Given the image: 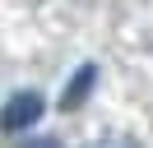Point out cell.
<instances>
[{
	"mask_svg": "<svg viewBox=\"0 0 153 148\" xmlns=\"http://www.w3.org/2000/svg\"><path fill=\"white\" fill-rule=\"evenodd\" d=\"M37 116H42V92H14L10 107H5V130L19 134V130H28Z\"/></svg>",
	"mask_w": 153,
	"mask_h": 148,
	"instance_id": "cell-1",
	"label": "cell"
},
{
	"mask_svg": "<svg viewBox=\"0 0 153 148\" xmlns=\"http://www.w3.org/2000/svg\"><path fill=\"white\" fill-rule=\"evenodd\" d=\"M97 83V65H79V74L65 83V97H60V111H74V107H84V97H88V88Z\"/></svg>",
	"mask_w": 153,
	"mask_h": 148,
	"instance_id": "cell-2",
	"label": "cell"
},
{
	"mask_svg": "<svg viewBox=\"0 0 153 148\" xmlns=\"http://www.w3.org/2000/svg\"><path fill=\"white\" fill-rule=\"evenodd\" d=\"M14 148H65L60 139H51V134H33V139H19Z\"/></svg>",
	"mask_w": 153,
	"mask_h": 148,
	"instance_id": "cell-3",
	"label": "cell"
},
{
	"mask_svg": "<svg viewBox=\"0 0 153 148\" xmlns=\"http://www.w3.org/2000/svg\"><path fill=\"white\" fill-rule=\"evenodd\" d=\"M93 148H139V144H134L130 134H107V139H97Z\"/></svg>",
	"mask_w": 153,
	"mask_h": 148,
	"instance_id": "cell-4",
	"label": "cell"
}]
</instances>
